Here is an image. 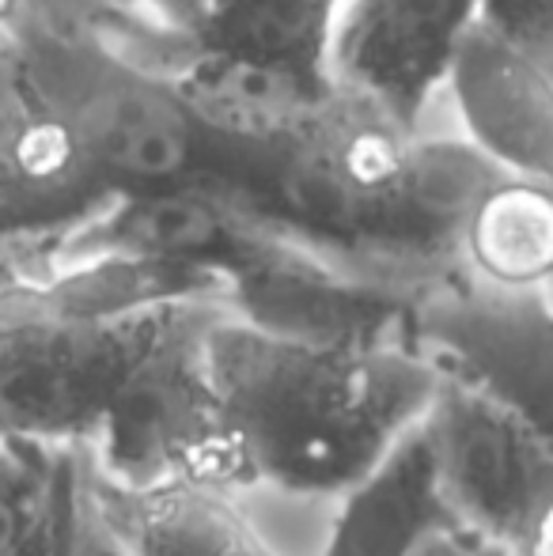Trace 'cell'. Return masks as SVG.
<instances>
[{"instance_id":"obj_17","label":"cell","mask_w":553,"mask_h":556,"mask_svg":"<svg viewBox=\"0 0 553 556\" xmlns=\"http://www.w3.org/2000/svg\"><path fill=\"white\" fill-rule=\"evenodd\" d=\"M420 556H516V553L504 549V545L486 542V538H478V534H466V530L451 527V530H443L436 542H428Z\"/></svg>"},{"instance_id":"obj_2","label":"cell","mask_w":553,"mask_h":556,"mask_svg":"<svg viewBox=\"0 0 553 556\" xmlns=\"http://www.w3.org/2000/svg\"><path fill=\"white\" fill-rule=\"evenodd\" d=\"M8 46L23 96L68 132L111 198L221 182L224 148L178 80L122 50L88 0H30Z\"/></svg>"},{"instance_id":"obj_16","label":"cell","mask_w":553,"mask_h":556,"mask_svg":"<svg viewBox=\"0 0 553 556\" xmlns=\"http://www.w3.org/2000/svg\"><path fill=\"white\" fill-rule=\"evenodd\" d=\"M88 4L103 8L111 15H122V20H134L140 27L163 30V35H175L186 42L193 20L201 15L205 0H88Z\"/></svg>"},{"instance_id":"obj_13","label":"cell","mask_w":553,"mask_h":556,"mask_svg":"<svg viewBox=\"0 0 553 556\" xmlns=\"http://www.w3.org/2000/svg\"><path fill=\"white\" fill-rule=\"evenodd\" d=\"M61 454L46 446L0 440V556H12L46 511Z\"/></svg>"},{"instance_id":"obj_10","label":"cell","mask_w":553,"mask_h":556,"mask_svg":"<svg viewBox=\"0 0 553 556\" xmlns=\"http://www.w3.org/2000/svg\"><path fill=\"white\" fill-rule=\"evenodd\" d=\"M451 527L458 522L443 500L432 443L420 420L330 507L315 556H420Z\"/></svg>"},{"instance_id":"obj_9","label":"cell","mask_w":553,"mask_h":556,"mask_svg":"<svg viewBox=\"0 0 553 556\" xmlns=\"http://www.w3.org/2000/svg\"><path fill=\"white\" fill-rule=\"evenodd\" d=\"M84 484L126 556H285L243 492L224 481L183 477L118 492L99 484L84 466Z\"/></svg>"},{"instance_id":"obj_4","label":"cell","mask_w":553,"mask_h":556,"mask_svg":"<svg viewBox=\"0 0 553 556\" xmlns=\"http://www.w3.org/2000/svg\"><path fill=\"white\" fill-rule=\"evenodd\" d=\"M178 307L183 303L122 318H4L0 440L84 451Z\"/></svg>"},{"instance_id":"obj_19","label":"cell","mask_w":553,"mask_h":556,"mask_svg":"<svg viewBox=\"0 0 553 556\" xmlns=\"http://www.w3.org/2000/svg\"><path fill=\"white\" fill-rule=\"evenodd\" d=\"M516 556H553V504L542 511V519L535 522V530L524 538Z\"/></svg>"},{"instance_id":"obj_18","label":"cell","mask_w":553,"mask_h":556,"mask_svg":"<svg viewBox=\"0 0 553 556\" xmlns=\"http://www.w3.org/2000/svg\"><path fill=\"white\" fill-rule=\"evenodd\" d=\"M20 103H23V91H20V80H15L12 46L0 38V117H8Z\"/></svg>"},{"instance_id":"obj_15","label":"cell","mask_w":553,"mask_h":556,"mask_svg":"<svg viewBox=\"0 0 553 556\" xmlns=\"http://www.w3.org/2000/svg\"><path fill=\"white\" fill-rule=\"evenodd\" d=\"M481 23L553 73V0H478Z\"/></svg>"},{"instance_id":"obj_11","label":"cell","mask_w":553,"mask_h":556,"mask_svg":"<svg viewBox=\"0 0 553 556\" xmlns=\"http://www.w3.org/2000/svg\"><path fill=\"white\" fill-rule=\"evenodd\" d=\"M338 8L341 0H205L186 50L323 96L334 88L330 42Z\"/></svg>"},{"instance_id":"obj_5","label":"cell","mask_w":553,"mask_h":556,"mask_svg":"<svg viewBox=\"0 0 553 556\" xmlns=\"http://www.w3.org/2000/svg\"><path fill=\"white\" fill-rule=\"evenodd\" d=\"M425 432L458 530L516 553L553 504V446L501 402L443 371Z\"/></svg>"},{"instance_id":"obj_14","label":"cell","mask_w":553,"mask_h":556,"mask_svg":"<svg viewBox=\"0 0 553 556\" xmlns=\"http://www.w3.org/2000/svg\"><path fill=\"white\" fill-rule=\"evenodd\" d=\"M76 507H80V451H65L53 477L50 504L12 556H73Z\"/></svg>"},{"instance_id":"obj_6","label":"cell","mask_w":553,"mask_h":556,"mask_svg":"<svg viewBox=\"0 0 553 556\" xmlns=\"http://www.w3.org/2000/svg\"><path fill=\"white\" fill-rule=\"evenodd\" d=\"M410 344L451 379L481 390L553 446V307L539 295H501L463 277L425 288Z\"/></svg>"},{"instance_id":"obj_12","label":"cell","mask_w":553,"mask_h":556,"mask_svg":"<svg viewBox=\"0 0 553 556\" xmlns=\"http://www.w3.org/2000/svg\"><path fill=\"white\" fill-rule=\"evenodd\" d=\"M458 277L486 292L553 303V186L497 178L458 235Z\"/></svg>"},{"instance_id":"obj_3","label":"cell","mask_w":553,"mask_h":556,"mask_svg":"<svg viewBox=\"0 0 553 556\" xmlns=\"http://www.w3.org/2000/svg\"><path fill=\"white\" fill-rule=\"evenodd\" d=\"M221 311V303H183L134 367L80 451L99 484L118 492L183 477L228 484L221 405L205 367V330Z\"/></svg>"},{"instance_id":"obj_7","label":"cell","mask_w":553,"mask_h":556,"mask_svg":"<svg viewBox=\"0 0 553 556\" xmlns=\"http://www.w3.org/2000/svg\"><path fill=\"white\" fill-rule=\"evenodd\" d=\"M478 23V0H341L330 80L406 132H420L443 99L458 46Z\"/></svg>"},{"instance_id":"obj_1","label":"cell","mask_w":553,"mask_h":556,"mask_svg":"<svg viewBox=\"0 0 553 556\" xmlns=\"http://www.w3.org/2000/svg\"><path fill=\"white\" fill-rule=\"evenodd\" d=\"M205 367L224 425L228 484L330 511L432 409L440 371L410 341L318 349L221 311Z\"/></svg>"},{"instance_id":"obj_8","label":"cell","mask_w":553,"mask_h":556,"mask_svg":"<svg viewBox=\"0 0 553 556\" xmlns=\"http://www.w3.org/2000/svg\"><path fill=\"white\" fill-rule=\"evenodd\" d=\"M443 99L466 137L504 175L553 186V73L486 23L451 61Z\"/></svg>"}]
</instances>
